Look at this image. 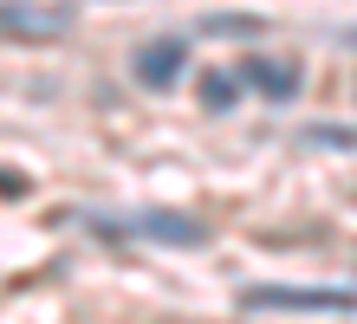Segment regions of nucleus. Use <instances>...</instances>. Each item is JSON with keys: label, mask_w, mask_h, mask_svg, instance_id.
<instances>
[{"label": "nucleus", "mask_w": 357, "mask_h": 324, "mask_svg": "<svg viewBox=\"0 0 357 324\" xmlns=\"http://www.w3.org/2000/svg\"><path fill=\"white\" fill-rule=\"evenodd\" d=\"M85 227H98V233H137V240H162V247H202L208 240V227L188 221V214H130V221L85 214Z\"/></svg>", "instance_id": "2"}, {"label": "nucleus", "mask_w": 357, "mask_h": 324, "mask_svg": "<svg viewBox=\"0 0 357 324\" xmlns=\"http://www.w3.org/2000/svg\"><path fill=\"white\" fill-rule=\"evenodd\" d=\"M241 91H247L241 65H234V72H208V78H202V104H208V111H227V104H234Z\"/></svg>", "instance_id": "6"}, {"label": "nucleus", "mask_w": 357, "mask_h": 324, "mask_svg": "<svg viewBox=\"0 0 357 324\" xmlns=\"http://www.w3.org/2000/svg\"><path fill=\"white\" fill-rule=\"evenodd\" d=\"M130 72H137V84H150V91H169V84H182V72H188V39H182V33L143 39V46L130 52Z\"/></svg>", "instance_id": "3"}, {"label": "nucleus", "mask_w": 357, "mask_h": 324, "mask_svg": "<svg viewBox=\"0 0 357 324\" xmlns=\"http://www.w3.org/2000/svg\"><path fill=\"white\" fill-rule=\"evenodd\" d=\"M72 26L66 7H39V0H7V33L13 39H59Z\"/></svg>", "instance_id": "5"}, {"label": "nucleus", "mask_w": 357, "mask_h": 324, "mask_svg": "<svg viewBox=\"0 0 357 324\" xmlns=\"http://www.w3.org/2000/svg\"><path fill=\"white\" fill-rule=\"evenodd\" d=\"M241 78L254 84L266 104H292V98H299V59H280V52H247V59H241Z\"/></svg>", "instance_id": "4"}, {"label": "nucleus", "mask_w": 357, "mask_h": 324, "mask_svg": "<svg viewBox=\"0 0 357 324\" xmlns=\"http://www.w3.org/2000/svg\"><path fill=\"white\" fill-rule=\"evenodd\" d=\"M247 311H305V318H351L357 292H331V286H247L241 292Z\"/></svg>", "instance_id": "1"}, {"label": "nucleus", "mask_w": 357, "mask_h": 324, "mask_svg": "<svg viewBox=\"0 0 357 324\" xmlns=\"http://www.w3.org/2000/svg\"><path fill=\"white\" fill-rule=\"evenodd\" d=\"M344 46H351V52H357V26H344Z\"/></svg>", "instance_id": "9"}, {"label": "nucleus", "mask_w": 357, "mask_h": 324, "mask_svg": "<svg viewBox=\"0 0 357 324\" xmlns=\"http://www.w3.org/2000/svg\"><path fill=\"white\" fill-rule=\"evenodd\" d=\"M202 33L234 39V33H260V20H254V13H234V20H227V13H215V20H202Z\"/></svg>", "instance_id": "7"}, {"label": "nucleus", "mask_w": 357, "mask_h": 324, "mask_svg": "<svg viewBox=\"0 0 357 324\" xmlns=\"http://www.w3.org/2000/svg\"><path fill=\"white\" fill-rule=\"evenodd\" d=\"M312 137H319V143H338V149H357V130H331V123H319V130H312Z\"/></svg>", "instance_id": "8"}]
</instances>
